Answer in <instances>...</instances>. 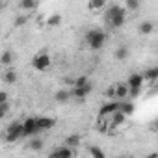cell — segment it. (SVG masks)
<instances>
[{"instance_id":"1","label":"cell","mask_w":158,"mask_h":158,"mask_svg":"<svg viewBox=\"0 0 158 158\" xmlns=\"http://www.w3.org/2000/svg\"><path fill=\"white\" fill-rule=\"evenodd\" d=\"M125 21H127V11H125L123 6L114 4V6H110L106 10V23H108L110 28H114V30L115 28H121L125 24Z\"/></svg>"},{"instance_id":"2","label":"cell","mask_w":158,"mask_h":158,"mask_svg":"<svg viewBox=\"0 0 158 158\" xmlns=\"http://www.w3.org/2000/svg\"><path fill=\"white\" fill-rule=\"evenodd\" d=\"M86 43L91 50H101L106 43V34L102 30H89L86 32Z\"/></svg>"},{"instance_id":"3","label":"cell","mask_w":158,"mask_h":158,"mask_svg":"<svg viewBox=\"0 0 158 158\" xmlns=\"http://www.w3.org/2000/svg\"><path fill=\"white\" fill-rule=\"evenodd\" d=\"M21 138H23V121H13V123L6 128L4 139H6L8 143H15V141L21 139Z\"/></svg>"},{"instance_id":"4","label":"cell","mask_w":158,"mask_h":158,"mask_svg":"<svg viewBox=\"0 0 158 158\" xmlns=\"http://www.w3.org/2000/svg\"><path fill=\"white\" fill-rule=\"evenodd\" d=\"M50 65H52V58H50L47 52H37V54L32 58V67H34L35 71H47Z\"/></svg>"},{"instance_id":"5","label":"cell","mask_w":158,"mask_h":158,"mask_svg":"<svg viewBox=\"0 0 158 158\" xmlns=\"http://www.w3.org/2000/svg\"><path fill=\"white\" fill-rule=\"evenodd\" d=\"M37 132V125H35V117H26L23 121V138H35Z\"/></svg>"},{"instance_id":"6","label":"cell","mask_w":158,"mask_h":158,"mask_svg":"<svg viewBox=\"0 0 158 158\" xmlns=\"http://www.w3.org/2000/svg\"><path fill=\"white\" fill-rule=\"evenodd\" d=\"M117 110H119V101H110V102H106V104L101 106L99 117H101V119H106V117H110L112 114H115Z\"/></svg>"},{"instance_id":"7","label":"cell","mask_w":158,"mask_h":158,"mask_svg":"<svg viewBox=\"0 0 158 158\" xmlns=\"http://www.w3.org/2000/svg\"><path fill=\"white\" fill-rule=\"evenodd\" d=\"M35 125H37V132H45L56 125V119L48 115H41V117H35Z\"/></svg>"},{"instance_id":"8","label":"cell","mask_w":158,"mask_h":158,"mask_svg":"<svg viewBox=\"0 0 158 158\" xmlns=\"http://www.w3.org/2000/svg\"><path fill=\"white\" fill-rule=\"evenodd\" d=\"M91 82H88L86 86H82V88H73L71 89V97H74V99H78V101H84L89 93H91Z\"/></svg>"},{"instance_id":"9","label":"cell","mask_w":158,"mask_h":158,"mask_svg":"<svg viewBox=\"0 0 158 158\" xmlns=\"http://www.w3.org/2000/svg\"><path fill=\"white\" fill-rule=\"evenodd\" d=\"M143 84H145L143 76H141L139 73H134V74H130V78H128L127 88H128V89H143Z\"/></svg>"},{"instance_id":"10","label":"cell","mask_w":158,"mask_h":158,"mask_svg":"<svg viewBox=\"0 0 158 158\" xmlns=\"http://www.w3.org/2000/svg\"><path fill=\"white\" fill-rule=\"evenodd\" d=\"M69 99H71V89H58L56 93H54V101L56 102H69Z\"/></svg>"},{"instance_id":"11","label":"cell","mask_w":158,"mask_h":158,"mask_svg":"<svg viewBox=\"0 0 158 158\" xmlns=\"http://www.w3.org/2000/svg\"><path fill=\"white\" fill-rule=\"evenodd\" d=\"M141 76H143L145 82H147V80H149V82H154L156 78H158V67H149L147 71H143Z\"/></svg>"},{"instance_id":"12","label":"cell","mask_w":158,"mask_h":158,"mask_svg":"<svg viewBox=\"0 0 158 158\" xmlns=\"http://www.w3.org/2000/svg\"><path fill=\"white\" fill-rule=\"evenodd\" d=\"M128 97V88H127V84H117L115 86V99H119V102L121 101H125Z\"/></svg>"},{"instance_id":"13","label":"cell","mask_w":158,"mask_h":158,"mask_svg":"<svg viewBox=\"0 0 158 158\" xmlns=\"http://www.w3.org/2000/svg\"><path fill=\"white\" fill-rule=\"evenodd\" d=\"M119 112H121L125 117H128V115L134 114V104H132V102H127V101H121V102H119Z\"/></svg>"},{"instance_id":"14","label":"cell","mask_w":158,"mask_h":158,"mask_svg":"<svg viewBox=\"0 0 158 158\" xmlns=\"http://www.w3.org/2000/svg\"><path fill=\"white\" fill-rule=\"evenodd\" d=\"M13 63V52L11 50H4L2 54H0V65H6V67H10Z\"/></svg>"},{"instance_id":"15","label":"cell","mask_w":158,"mask_h":158,"mask_svg":"<svg viewBox=\"0 0 158 158\" xmlns=\"http://www.w3.org/2000/svg\"><path fill=\"white\" fill-rule=\"evenodd\" d=\"M56 152H58L60 158H73V156H74V149H69L67 145L56 147Z\"/></svg>"},{"instance_id":"16","label":"cell","mask_w":158,"mask_h":158,"mask_svg":"<svg viewBox=\"0 0 158 158\" xmlns=\"http://www.w3.org/2000/svg\"><path fill=\"white\" fill-rule=\"evenodd\" d=\"M80 136H78V134H71V136H67L65 138V145L69 147V149H76L78 145H80Z\"/></svg>"},{"instance_id":"17","label":"cell","mask_w":158,"mask_h":158,"mask_svg":"<svg viewBox=\"0 0 158 158\" xmlns=\"http://www.w3.org/2000/svg\"><path fill=\"white\" fill-rule=\"evenodd\" d=\"M2 80H4L6 84H15V82H17V73H15L13 69H8L6 73H2Z\"/></svg>"},{"instance_id":"18","label":"cell","mask_w":158,"mask_h":158,"mask_svg":"<svg viewBox=\"0 0 158 158\" xmlns=\"http://www.w3.org/2000/svg\"><path fill=\"white\" fill-rule=\"evenodd\" d=\"M43 145H45V141H43V139H41L39 136L32 138V139H30V143H28L30 151H41V149H43Z\"/></svg>"},{"instance_id":"19","label":"cell","mask_w":158,"mask_h":158,"mask_svg":"<svg viewBox=\"0 0 158 158\" xmlns=\"http://www.w3.org/2000/svg\"><path fill=\"white\" fill-rule=\"evenodd\" d=\"M88 151H89V156H91V158H106L104 151H102L101 147H97V145H89Z\"/></svg>"},{"instance_id":"20","label":"cell","mask_w":158,"mask_h":158,"mask_svg":"<svg viewBox=\"0 0 158 158\" xmlns=\"http://www.w3.org/2000/svg\"><path fill=\"white\" fill-rule=\"evenodd\" d=\"M19 8L26 13V11H32V10H35L37 8V4L34 2V0H21L19 2Z\"/></svg>"},{"instance_id":"21","label":"cell","mask_w":158,"mask_h":158,"mask_svg":"<svg viewBox=\"0 0 158 158\" xmlns=\"http://www.w3.org/2000/svg\"><path fill=\"white\" fill-rule=\"evenodd\" d=\"M61 24V15L60 13H54V15H50L48 19H47V26L48 28H56V26H60Z\"/></svg>"},{"instance_id":"22","label":"cell","mask_w":158,"mask_h":158,"mask_svg":"<svg viewBox=\"0 0 158 158\" xmlns=\"http://www.w3.org/2000/svg\"><path fill=\"white\" fill-rule=\"evenodd\" d=\"M139 34H143V35H149L152 30H154V23H151V21H145V23H141L139 24Z\"/></svg>"},{"instance_id":"23","label":"cell","mask_w":158,"mask_h":158,"mask_svg":"<svg viewBox=\"0 0 158 158\" xmlns=\"http://www.w3.org/2000/svg\"><path fill=\"white\" fill-rule=\"evenodd\" d=\"M104 6H106L104 0H89V2H88V8H89L91 11H99V10H102Z\"/></svg>"},{"instance_id":"24","label":"cell","mask_w":158,"mask_h":158,"mask_svg":"<svg viewBox=\"0 0 158 158\" xmlns=\"http://www.w3.org/2000/svg\"><path fill=\"white\" fill-rule=\"evenodd\" d=\"M89 82V78L86 76V74H80V76H76L74 80H73V88H82V86H86Z\"/></svg>"},{"instance_id":"25","label":"cell","mask_w":158,"mask_h":158,"mask_svg":"<svg viewBox=\"0 0 158 158\" xmlns=\"http://www.w3.org/2000/svg\"><path fill=\"white\" fill-rule=\"evenodd\" d=\"M26 23H28V15H26V13H21V15H17V17H15V21H13L15 28H21V26H24Z\"/></svg>"},{"instance_id":"26","label":"cell","mask_w":158,"mask_h":158,"mask_svg":"<svg viewBox=\"0 0 158 158\" xmlns=\"http://www.w3.org/2000/svg\"><path fill=\"white\" fill-rule=\"evenodd\" d=\"M136 11V10H139V2L138 0H127L125 2V11Z\"/></svg>"},{"instance_id":"27","label":"cell","mask_w":158,"mask_h":158,"mask_svg":"<svg viewBox=\"0 0 158 158\" xmlns=\"http://www.w3.org/2000/svg\"><path fill=\"white\" fill-rule=\"evenodd\" d=\"M115 58L121 60V61L127 60V58H128V48H127V47H119V48L115 50Z\"/></svg>"},{"instance_id":"28","label":"cell","mask_w":158,"mask_h":158,"mask_svg":"<svg viewBox=\"0 0 158 158\" xmlns=\"http://www.w3.org/2000/svg\"><path fill=\"white\" fill-rule=\"evenodd\" d=\"M10 108H11V104L10 102H6V104H0V121H2L8 114H10Z\"/></svg>"},{"instance_id":"29","label":"cell","mask_w":158,"mask_h":158,"mask_svg":"<svg viewBox=\"0 0 158 158\" xmlns=\"http://www.w3.org/2000/svg\"><path fill=\"white\" fill-rule=\"evenodd\" d=\"M106 121H108V119H101V117H99V121H97V130H101V132H108V128H106Z\"/></svg>"},{"instance_id":"30","label":"cell","mask_w":158,"mask_h":158,"mask_svg":"<svg viewBox=\"0 0 158 158\" xmlns=\"http://www.w3.org/2000/svg\"><path fill=\"white\" fill-rule=\"evenodd\" d=\"M6 102H10V95L6 91H0V104H6Z\"/></svg>"},{"instance_id":"31","label":"cell","mask_w":158,"mask_h":158,"mask_svg":"<svg viewBox=\"0 0 158 158\" xmlns=\"http://www.w3.org/2000/svg\"><path fill=\"white\" fill-rule=\"evenodd\" d=\"M106 95H108V97L114 101V99H115V86H110V88L106 89Z\"/></svg>"},{"instance_id":"32","label":"cell","mask_w":158,"mask_h":158,"mask_svg":"<svg viewBox=\"0 0 158 158\" xmlns=\"http://www.w3.org/2000/svg\"><path fill=\"white\" fill-rule=\"evenodd\" d=\"M48 158H60V156H58V152H56V149H54L52 152H48Z\"/></svg>"},{"instance_id":"33","label":"cell","mask_w":158,"mask_h":158,"mask_svg":"<svg viewBox=\"0 0 158 158\" xmlns=\"http://www.w3.org/2000/svg\"><path fill=\"white\" fill-rule=\"evenodd\" d=\"M145 158H158V154H156V152H151V154H147Z\"/></svg>"},{"instance_id":"34","label":"cell","mask_w":158,"mask_h":158,"mask_svg":"<svg viewBox=\"0 0 158 158\" xmlns=\"http://www.w3.org/2000/svg\"><path fill=\"white\" fill-rule=\"evenodd\" d=\"M2 10H4V4H2V2H0V11H2Z\"/></svg>"},{"instance_id":"35","label":"cell","mask_w":158,"mask_h":158,"mask_svg":"<svg viewBox=\"0 0 158 158\" xmlns=\"http://www.w3.org/2000/svg\"><path fill=\"white\" fill-rule=\"evenodd\" d=\"M121 158H130V156H121Z\"/></svg>"},{"instance_id":"36","label":"cell","mask_w":158,"mask_h":158,"mask_svg":"<svg viewBox=\"0 0 158 158\" xmlns=\"http://www.w3.org/2000/svg\"><path fill=\"white\" fill-rule=\"evenodd\" d=\"M0 73H2V65H0Z\"/></svg>"}]
</instances>
